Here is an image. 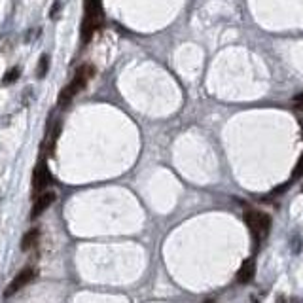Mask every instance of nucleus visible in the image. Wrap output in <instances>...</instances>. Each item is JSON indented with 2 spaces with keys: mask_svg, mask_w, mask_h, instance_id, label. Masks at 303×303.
<instances>
[{
  "mask_svg": "<svg viewBox=\"0 0 303 303\" xmlns=\"http://www.w3.org/2000/svg\"><path fill=\"white\" fill-rule=\"evenodd\" d=\"M50 184V171L46 167V161H40L36 165L34 169V174H33V194L34 197H38L40 192H42L46 186Z\"/></svg>",
  "mask_w": 303,
  "mask_h": 303,
  "instance_id": "5",
  "label": "nucleus"
},
{
  "mask_svg": "<svg viewBox=\"0 0 303 303\" xmlns=\"http://www.w3.org/2000/svg\"><path fill=\"white\" fill-rule=\"evenodd\" d=\"M48 68H50V57H48V55H42V57H40V65H38V70H36L38 78H44V76L48 74Z\"/></svg>",
  "mask_w": 303,
  "mask_h": 303,
  "instance_id": "10",
  "label": "nucleus"
},
{
  "mask_svg": "<svg viewBox=\"0 0 303 303\" xmlns=\"http://www.w3.org/2000/svg\"><path fill=\"white\" fill-rule=\"evenodd\" d=\"M254 273H256V263H254V258H249V260L243 261V265L239 267L237 271V282L241 284H247L254 279Z\"/></svg>",
  "mask_w": 303,
  "mask_h": 303,
  "instance_id": "7",
  "label": "nucleus"
},
{
  "mask_svg": "<svg viewBox=\"0 0 303 303\" xmlns=\"http://www.w3.org/2000/svg\"><path fill=\"white\" fill-rule=\"evenodd\" d=\"M93 66L89 65H84L80 66L78 70H76L74 74V80L68 84V86L63 87V91H61V95H59V108H65L66 104H70V101L87 86V82H89V78L93 76Z\"/></svg>",
  "mask_w": 303,
  "mask_h": 303,
  "instance_id": "1",
  "label": "nucleus"
},
{
  "mask_svg": "<svg viewBox=\"0 0 303 303\" xmlns=\"http://www.w3.org/2000/svg\"><path fill=\"white\" fill-rule=\"evenodd\" d=\"M19 66H13L11 70H8L6 74H4V78H2V84L4 86H8V84H13V82H17V78H19Z\"/></svg>",
  "mask_w": 303,
  "mask_h": 303,
  "instance_id": "9",
  "label": "nucleus"
},
{
  "mask_svg": "<svg viewBox=\"0 0 303 303\" xmlns=\"http://www.w3.org/2000/svg\"><path fill=\"white\" fill-rule=\"evenodd\" d=\"M247 226H249L250 233L254 235L256 243L258 241H263V239L269 235V229H271V218L269 214L265 212H256V210H249L247 212Z\"/></svg>",
  "mask_w": 303,
  "mask_h": 303,
  "instance_id": "3",
  "label": "nucleus"
},
{
  "mask_svg": "<svg viewBox=\"0 0 303 303\" xmlns=\"http://www.w3.org/2000/svg\"><path fill=\"white\" fill-rule=\"evenodd\" d=\"M34 277H36V273H34L33 267L21 269L19 273H17V277L8 284V288H6V292H4V298H10V296H13V294H17L21 288H25L29 282L33 281Z\"/></svg>",
  "mask_w": 303,
  "mask_h": 303,
  "instance_id": "4",
  "label": "nucleus"
},
{
  "mask_svg": "<svg viewBox=\"0 0 303 303\" xmlns=\"http://www.w3.org/2000/svg\"><path fill=\"white\" fill-rule=\"evenodd\" d=\"M300 176H303V153H302V157L298 159V163H296V169L292 171L294 180H296V178H300Z\"/></svg>",
  "mask_w": 303,
  "mask_h": 303,
  "instance_id": "11",
  "label": "nucleus"
},
{
  "mask_svg": "<svg viewBox=\"0 0 303 303\" xmlns=\"http://www.w3.org/2000/svg\"><path fill=\"white\" fill-rule=\"evenodd\" d=\"M59 8H61V2L53 4V6H51V11H50V15H51V17H55V15H57V11H59Z\"/></svg>",
  "mask_w": 303,
  "mask_h": 303,
  "instance_id": "12",
  "label": "nucleus"
},
{
  "mask_svg": "<svg viewBox=\"0 0 303 303\" xmlns=\"http://www.w3.org/2000/svg\"><path fill=\"white\" fill-rule=\"evenodd\" d=\"M55 199H57V194L55 192H46V194L38 195V197H34V205H33V214H31V218H38L42 212H46L50 206H51V203H53Z\"/></svg>",
  "mask_w": 303,
  "mask_h": 303,
  "instance_id": "6",
  "label": "nucleus"
},
{
  "mask_svg": "<svg viewBox=\"0 0 303 303\" xmlns=\"http://www.w3.org/2000/svg\"><path fill=\"white\" fill-rule=\"evenodd\" d=\"M38 239H40V229L38 227H33L31 231H27L25 235H23V241H21V249L23 250H31L38 243Z\"/></svg>",
  "mask_w": 303,
  "mask_h": 303,
  "instance_id": "8",
  "label": "nucleus"
},
{
  "mask_svg": "<svg viewBox=\"0 0 303 303\" xmlns=\"http://www.w3.org/2000/svg\"><path fill=\"white\" fill-rule=\"evenodd\" d=\"M86 17L82 23V42H89L99 27L102 25V4L101 0H84Z\"/></svg>",
  "mask_w": 303,
  "mask_h": 303,
  "instance_id": "2",
  "label": "nucleus"
}]
</instances>
